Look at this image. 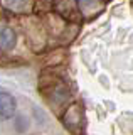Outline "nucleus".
I'll return each instance as SVG.
<instances>
[{
  "label": "nucleus",
  "instance_id": "1",
  "mask_svg": "<svg viewBox=\"0 0 133 135\" xmlns=\"http://www.w3.org/2000/svg\"><path fill=\"white\" fill-rule=\"evenodd\" d=\"M15 110H17V105L14 96L10 93H0V118L9 120L15 115Z\"/></svg>",
  "mask_w": 133,
  "mask_h": 135
},
{
  "label": "nucleus",
  "instance_id": "2",
  "mask_svg": "<svg viewBox=\"0 0 133 135\" xmlns=\"http://www.w3.org/2000/svg\"><path fill=\"white\" fill-rule=\"evenodd\" d=\"M62 122H64V125L68 127L69 130L76 132V127H79L83 123V115H81L79 107H78V105H73L71 108H68V112L62 117Z\"/></svg>",
  "mask_w": 133,
  "mask_h": 135
},
{
  "label": "nucleus",
  "instance_id": "3",
  "mask_svg": "<svg viewBox=\"0 0 133 135\" xmlns=\"http://www.w3.org/2000/svg\"><path fill=\"white\" fill-rule=\"evenodd\" d=\"M15 42H17V36H15L14 29L2 25L0 27V49L3 51H10L15 47Z\"/></svg>",
  "mask_w": 133,
  "mask_h": 135
},
{
  "label": "nucleus",
  "instance_id": "4",
  "mask_svg": "<svg viewBox=\"0 0 133 135\" xmlns=\"http://www.w3.org/2000/svg\"><path fill=\"white\" fill-rule=\"evenodd\" d=\"M2 2L12 10H25L30 5V0H2Z\"/></svg>",
  "mask_w": 133,
  "mask_h": 135
},
{
  "label": "nucleus",
  "instance_id": "5",
  "mask_svg": "<svg viewBox=\"0 0 133 135\" xmlns=\"http://www.w3.org/2000/svg\"><path fill=\"white\" fill-rule=\"evenodd\" d=\"M81 2V5H83V8H89L93 3H96L98 0H79Z\"/></svg>",
  "mask_w": 133,
  "mask_h": 135
}]
</instances>
